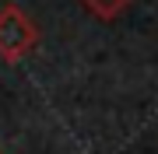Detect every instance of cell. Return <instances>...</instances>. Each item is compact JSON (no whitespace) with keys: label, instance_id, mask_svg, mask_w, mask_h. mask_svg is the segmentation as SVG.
Masks as SVG:
<instances>
[{"label":"cell","instance_id":"obj_1","mask_svg":"<svg viewBox=\"0 0 158 154\" xmlns=\"http://www.w3.org/2000/svg\"><path fill=\"white\" fill-rule=\"evenodd\" d=\"M35 46H39V28H35V21L21 11V7L7 4L4 11H0V60L18 63V60L28 56Z\"/></svg>","mask_w":158,"mask_h":154},{"label":"cell","instance_id":"obj_2","mask_svg":"<svg viewBox=\"0 0 158 154\" xmlns=\"http://www.w3.org/2000/svg\"><path fill=\"white\" fill-rule=\"evenodd\" d=\"M88 7V14H95L98 21H116L119 14L130 7V0H81Z\"/></svg>","mask_w":158,"mask_h":154}]
</instances>
